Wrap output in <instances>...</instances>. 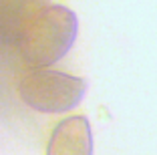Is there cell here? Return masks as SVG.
Instances as JSON below:
<instances>
[{
    "mask_svg": "<svg viewBox=\"0 0 157 155\" xmlns=\"http://www.w3.org/2000/svg\"><path fill=\"white\" fill-rule=\"evenodd\" d=\"M77 14L60 4H44L20 28L16 38L22 59L33 67H48L60 60L75 45Z\"/></svg>",
    "mask_w": 157,
    "mask_h": 155,
    "instance_id": "obj_1",
    "label": "cell"
},
{
    "mask_svg": "<svg viewBox=\"0 0 157 155\" xmlns=\"http://www.w3.org/2000/svg\"><path fill=\"white\" fill-rule=\"evenodd\" d=\"M46 155H93V135L87 117L63 119L52 129Z\"/></svg>",
    "mask_w": 157,
    "mask_h": 155,
    "instance_id": "obj_3",
    "label": "cell"
},
{
    "mask_svg": "<svg viewBox=\"0 0 157 155\" xmlns=\"http://www.w3.org/2000/svg\"><path fill=\"white\" fill-rule=\"evenodd\" d=\"M87 81L63 71L36 67L18 83V95L24 105L40 113H65L83 101Z\"/></svg>",
    "mask_w": 157,
    "mask_h": 155,
    "instance_id": "obj_2",
    "label": "cell"
},
{
    "mask_svg": "<svg viewBox=\"0 0 157 155\" xmlns=\"http://www.w3.org/2000/svg\"><path fill=\"white\" fill-rule=\"evenodd\" d=\"M44 4L46 0H0V41L16 42L24 22Z\"/></svg>",
    "mask_w": 157,
    "mask_h": 155,
    "instance_id": "obj_4",
    "label": "cell"
}]
</instances>
